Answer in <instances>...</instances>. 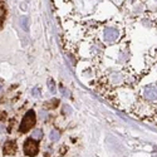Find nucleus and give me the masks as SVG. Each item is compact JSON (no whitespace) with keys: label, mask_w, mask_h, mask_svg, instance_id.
I'll list each match as a JSON object with an SVG mask.
<instances>
[{"label":"nucleus","mask_w":157,"mask_h":157,"mask_svg":"<svg viewBox=\"0 0 157 157\" xmlns=\"http://www.w3.org/2000/svg\"><path fill=\"white\" fill-rule=\"evenodd\" d=\"M35 122H36L35 113H34V111L30 109V111H28L27 113H25V116L23 117V121H21V123H20L19 131H20L21 133L28 132V131H29L32 127H34Z\"/></svg>","instance_id":"f257e3e1"},{"label":"nucleus","mask_w":157,"mask_h":157,"mask_svg":"<svg viewBox=\"0 0 157 157\" xmlns=\"http://www.w3.org/2000/svg\"><path fill=\"white\" fill-rule=\"evenodd\" d=\"M32 94L34 96V97H39V96H40V89H39V88H33L32 89Z\"/></svg>","instance_id":"9b49d317"},{"label":"nucleus","mask_w":157,"mask_h":157,"mask_svg":"<svg viewBox=\"0 0 157 157\" xmlns=\"http://www.w3.org/2000/svg\"><path fill=\"white\" fill-rule=\"evenodd\" d=\"M5 13H6V10H5V6H4V4H3V3H0V25H2V23L4 21V18H5Z\"/></svg>","instance_id":"6e6552de"},{"label":"nucleus","mask_w":157,"mask_h":157,"mask_svg":"<svg viewBox=\"0 0 157 157\" xmlns=\"http://www.w3.org/2000/svg\"><path fill=\"white\" fill-rule=\"evenodd\" d=\"M117 38H118V32H117V29L107 28L104 30V39H106L107 42H114Z\"/></svg>","instance_id":"20e7f679"},{"label":"nucleus","mask_w":157,"mask_h":157,"mask_svg":"<svg viewBox=\"0 0 157 157\" xmlns=\"http://www.w3.org/2000/svg\"><path fill=\"white\" fill-rule=\"evenodd\" d=\"M0 89H2V87H0Z\"/></svg>","instance_id":"ddd939ff"},{"label":"nucleus","mask_w":157,"mask_h":157,"mask_svg":"<svg viewBox=\"0 0 157 157\" xmlns=\"http://www.w3.org/2000/svg\"><path fill=\"white\" fill-rule=\"evenodd\" d=\"M59 137H60V133L58 132L57 129H53V131H52V132H50V135H49L50 141H53V142L58 141V140H59Z\"/></svg>","instance_id":"0eeeda50"},{"label":"nucleus","mask_w":157,"mask_h":157,"mask_svg":"<svg viewBox=\"0 0 157 157\" xmlns=\"http://www.w3.org/2000/svg\"><path fill=\"white\" fill-rule=\"evenodd\" d=\"M20 27L25 32L29 30V28H28L29 27V19H28V17H21L20 18Z\"/></svg>","instance_id":"423d86ee"},{"label":"nucleus","mask_w":157,"mask_h":157,"mask_svg":"<svg viewBox=\"0 0 157 157\" xmlns=\"http://www.w3.org/2000/svg\"><path fill=\"white\" fill-rule=\"evenodd\" d=\"M48 87H49V89H50V92H52V93H54V92H56L54 81H53V79H49V81H48Z\"/></svg>","instance_id":"9d476101"},{"label":"nucleus","mask_w":157,"mask_h":157,"mask_svg":"<svg viewBox=\"0 0 157 157\" xmlns=\"http://www.w3.org/2000/svg\"><path fill=\"white\" fill-rule=\"evenodd\" d=\"M32 137H33V140H40L43 137V132L40 129H35L34 132L32 133Z\"/></svg>","instance_id":"1a4fd4ad"},{"label":"nucleus","mask_w":157,"mask_h":157,"mask_svg":"<svg viewBox=\"0 0 157 157\" xmlns=\"http://www.w3.org/2000/svg\"><path fill=\"white\" fill-rule=\"evenodd\" d=\"M17 152V143L14 141H8L4 145V155H14Z\"/></svg>","instance_id":"39448f33"},{"label":"nucleus","mask_w":157,"mask_h":157,"mask_svg":"<svg viewBox=\"0 0 157 157\" xmlns=\"http://www.w3.org/2000/svg\"><path fill=\"white\" fill-rule=\"evenodd\" d=\"M39 151V146H38V142H35L33 138H28L24 143V153L27 156H35Z\"/></svg>","instance_id":"f03ea898"},{"label":"nucleus","mask_w":157,"mask_h":157,"mask_svg":"<svg viewBox=\"0 0 157 157\" xmlns=\"http://www.w3.org/2000/svg\"><path fill=\"white\" fill-rule=\"evenodd\" d=\"M60 90H62V93H63L64 96H67V90L64 89V87H63V86H60Z\"/></svg>","instance_id":"f8f14e48"},{"label":"nucleus","mask_w":157,"mask_h":157,"mask_svg":"<svg viewBox=\"0 0 157 157\" xmlns=\"http://www.w3.org/2000/svg\"><path fill=\"white\" fill-rule=\"evenodd\" d=\"M143 96H145L147 99L156 101L157 99V87H153V86L146 87L145 90H143Z\"/></svg>","instance_id":"7ed1b4c3"}]
</instances>
